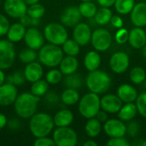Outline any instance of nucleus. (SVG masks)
Returning a JSON list of instances; mask_svg holds the SVG:
<instances>
[{"label":"nucleus","mask_w":146,"mask_h":146,"mask_svg":"<svg viewBox=\"0 0 146 146\" xmlns=\"http://www.w3.org/2000/svg\"><path fill=\"white\" fill-rule=\"evenodd\" d=\"M39 101L40 98L33 95V93H21L17 96L14 103L15 113L21 118H31L36 113Z\"/></svg>","instance_id":"1"},{"label":"nucleus","mask_w":146,"mask_h":146,"mask_svg":"<svg viewBox=\"0 0 146 146\" xmlns=\"http://www.w3.org/2000/svg\"><path fill=\"white\" fill-rule=\"evenodd\" d=\"M54 126L53 118L46 113H35L29 121L30 132L36 138L48 136L52 132Z\"/></svg>","instance_id":"2"},{"label":"nucleus","mask_w":146,"mask_h":146,"mask_svg":"<svg viewBox=\"0 0 146 146\" xmlns=\"http://www.w3.org/2000/svg\"><path fill=\"white\" fill-rule=\"evenodd\" d=\"M86 85L90 92L99 95L110 89L111 78L106 72L96 69L90 71L86 79Z\"/></svg>","instance_id":"3"},{"label":"nucleus","mask_w":146,"mask_h":146,"mask_svg":"<svg viewBox=\"0 0 146 146\" xmlns=\"http://www.w3.org/2000/svg\"><path fill=\"white\" fill-rule=\"evenodd\" d=\"M63 50L59 45L48 44H44L38 51V57L40 63L49 68H54L60 64L63 58Z\"/></svg>","instance_id":"4"},{"label":"nucleus","mask_w":146,"mask_h":146,"mask_svg":"<svg viewBox=\"0 0 146 146\" xmlns=\"http://www.w3.org/2000/svg\"><path fill=\"white\" fill-rule=\"evenodd\" d=\"M78 110L80 114L86 119L96 117L97 114L101 110L100 98L98 94L91 92L84 95L80 98Z\"/></svg>","instance_id":"5"},{"label":"nucleus","mask_w":146,"mask_h":146,"mask_svg":"<svg viewBox=\"0 0 146 146\" xmlns=\"http://www.w3.org/2000/svg\"><path fill=\"white\" fill-rule=\"evenodd\" d=\"M44 36L50 44L62 45V44L68 39V34L64 25L50 22L44 27Z\"/></svg>","instance_id":"6"},{"label":"nucleus","mask_w":146,"mask_h":146,"mask_svg":"<svg viewBox=\"0 0 146 146\" xmlns=\"http://www.w3.org/2000/svg\"><path fill=\"white\" fill-rule=\"evenodd\" d=\"M53 140L57 146H74L78 142V135L69 127H61L54 131Z\"/></svg>","instance_id":"7"},{"label":"nucleus","mask_w":146,"mask_h":146,"mask_svg":"<svg viewBox=\"0 0 146 146\" xmlns=\"http://www.w3.org/2000/svg\"><path fill=\"white\" fill-rule=\"evenodd\" d=\"M91 42L96 50L103 52L110 49L113 42V38L110 31L105 28H98L92 32Z\"/></svg>","instance_id":"8"},{"label":"nucleus","mask_w":146,"mask_h":146,"mask_svg":"<svg viewBox=\"0 0 146 146\" xmlns=\"http://www.w3.org/2000/svg\"><path fill=\"white\" fill-rule=\"evenodd\" d=\"M15 59V50L9 39L0 40V69L9 68Z\"/></svg>","instance_id":"9"},{"label":"nucleus","mask_w":146,"mask_h":146,"mask_svg":"<svg viewBox=\"0 0 146 146\" xmlns=\"http://www.w3.org/2000/svg\"><path fill=\"white\" fill-rule=\"evenodd\" d=\"M130 64L129 56L123 51L115 52L110 59V67L115 74L125 73Z\"/></svg>","instance_id":"10"},{"label":"nucleus","mask_w":146,"mask_h":146,"mask_svg":"<svg viewBox=\"0 0 146 146\" xmlns=\"http://www.w3.org/2000/svg\"><path fill=\"white\" fill-rule=\"evenodd\" d=\"M104 131L110 138L124 137L127 134V126L120 119H110L104 122Z\"/></svg>","instance_id":"11"},{"label":"nucleus","mask_w":146,"mask_h":146,"mask_svg":"<svg viewBox=\"0 0 146 146\" xmlns=\"http://www.w3.org/2000/svg\"><path fill=\"white\" fill-rule=\"evenodd\" d=\"M3 9L9 16L15 19H20L27 11V4L23 0H6Z\"/></svg>","instance_id":"12"},{"label":"nucleus","mask_w":146,"mask_h":146,"mask_svg":"<svg viewBox=\"0 0 146 146\" xmlns=\"http://www.w3.org/2000/svg\"><path fill=\"white\" fill-rule=\"evenodd\" d=\"M92 34V32L88 24L79 22L76 26H74V28L73 31V37H74V39L80 46L86 45L91 42Z\"/></svg>","instance_id":"13"},{"label":"nucleus","mask_w":146,"mask_h":146,"mask_svg":"<svg viewBox=\"0 0 146 146\" xmlns=\"http://www.w3.org/2000/svg\"><path fill=\"white\" fill-rule=\"evenodd\" d=\"M101 109L107 112L108 114H116L121 110L122 101L120 98L115 94H106L102 98H100Z\"/></svg>","instance_id":"14"},{"label":"nucleus","mask_w":146,"mask_h":146,"mask_svg":"<svg viewBox=\"0 0 146 146\" xmlns=\"http://www.w3.org/2000/svg\"><path fill=\"white\" fill-rule=\"evenodd\" d=\"M17 96V88L15 85L6 82L0 86V106L11 105Z\"/></svg>","instance_id":"15"},{"label":"nucleus","mask_w":146,"mask_h":146,"mask_svg":"<svg viewBox=\"0 0 146 146\" xmlns=\"http://www.w3.org/2000/svg\"><path fill=\"white\" fill-rule=\"evenodd\" d=\"M81 17L82 15L80 12L79 7L68 6L61 15L60 20L62 25L68 27H72L76 26L80 22Z\"/></svg>","instance_id":"16"},{"label":"nucleus","mask_w":146,"mask_h":146,"mask_svg":"<svg viewBox=\"0 0 146 146\" xmlns=\"http://www.w3.org/2000/svg\"><path fill=\"white\" fill-rule=\"evenodd\" d=\"M24 40L27 45L35 50H39L44 44V38L40 31L35 27H31L26 31Z\"/></svg>","instance_id":"17"},{"label":"nucleus","mask_w":146,"mask_h":146,"mask_svg":"<svg viewBox=\"0 0 146 146\" xmlns=\"http://www.w3.org/2000/svg\"><path fill=\"white\" fill-rule=\"evenodd\" d=\"M129 44L134 49H142L146 44V32L143 27H135L129 31Z\"/></svg>","instance_id":"18"},{"label":"nucleus","mask_w":146,"mask_h":146,"mask_svg":"<svg viewBox=\"0 0 146 146\" xmlns=\"http://www.w3.org/2000/svg\"><path fill=\"white\" fill-rule=\"evenodd\" d=\"M131 21L135 27H146V3H136L131 11Z\"/></svg>","instance_id":"19"},{"label":"nucleus","mask_w":146,"mask_h":146,"mask_svg":"<svg viewBox=\"0 0 146 146\" xmlns=\"http://www.w3.org/2000/svg\"><path fill=\"white\" fill-rule=\"evenodd\" d=\"M138 92L134 86L129 84H122L117 89V96L122 103H134L138 98Z\"/></svg>","instance_id":"20"},{"label":"nucleus","mask_w":146,"mask_h":146,"mask_svg":"<svg viewBox=\"0 0 146 146\" xmlns=\"http://www.w3.org/2000/svg\"><path fill=\"white\" fill-rule=\"evenodd\" d=\"M23 72H24L26 80L32 83L36 80H40L44 74L43 67L41 66L40 63L35 62V61L27 64Z\"/></svg>","instance_id":"21"},{"label":"nucleus","mask_w":146,"mask_h":146,"mask_svg":"<svg viewBox=\"0 0 146 146\" xmlns=\"http://www.w3.org/2000/svg\"><path fill=\"white\" fill-rule=\"evenodd\" d=\"M59 67L62 74L68 75L77 71L79 68V61L74 56H67L65 57L63 56L59 64Z\"/></svg>","instance_id":"22"},{"label":"nucleus","mask_w":146,"mask_h":146,"mask_svg":"<svg viewBox=\"0 0 146 146\" xmlns=\"http://www.w3.org/2000/svg\"><path fill=\"white\" fill-rule=\"evenodd\" d=\"M53 120L57 127H68L74 121V114L69 110H62L55 115Z\"/></svg>","instance_id":"23"},{"label":"nucleus","mask_w":146,"mask_h":146,"mask_svg":"<svg viewBox=\"0 0 146 146\" xmlns=\"http://www.w3.org/2000/svg\"><path fill=\"white\" fill-rule=\"evenodd\" d=\"M26 31H27L26 27L23 26L21 22L15 23L11 25L8 30V33H7L8 39L11 41L12 43L19 42L24 38Z\"/></svg>","instance_id":"24"},{"label":"nucleus","mask_w":146,"mask_h":146,"mask_svg":"<svg viewBox=\"0 0 146 146\" xmlns=\"http://www.w3.org/2000/svg\"><path fill=\"white\" fill-rule=\"evenodd\" d=\"M138 110L136 104L133 103H126L121 106V110L118 112V118L124 122H129L132 121L137 115Z\"/></svg>","instance_id":"25"},{"label":"nucleus","mask_w":146,"mask_h":146,"mask_svg":"<svg viewBox=\"0 0 146 146\" xmlns=\"http://www.w3.org/2000/svg\"><path fill=\"white\" fill-rule=\"evenodd\" d=\"M84 65L88 71L98 69L101 65V56L98 50H91L86 53L84 58Z\"/></svg>","instance_id":"26"},{"label":"nucleus","mask_w":146,"mask_h":146,"mask_svg":"<svg viewBox=\"0 0 146 146\" xmlns=\"http://www.w3.org/2000/svg\"><path fill=\"white\" fill-rule=\"evenodd\" d=\"M112 16H113V13L110 8L101 7L98 9L94 16V20L98 25L104 26V25H107L109 22H110Z\"/></svg>","instance_id":"27"},{"label":"nucleus","mask_w":146,"mask_h":146,"mask_svg":"<svg viewBox=\"0 0 146 146\" xmlns=\"http://www.w3.org/2000/svg\"><path fill=\"white\" fill-rule=\"evenodd\" d=\"M86 133L88 137L90 138H96L99 135L102 130V124L101 121H98L96 117L88 119L86 127H85Z\"/></svg>","instance_id":"28"},{"label":"nucleus","mask_w":146,"mask_h":146,"mask_svg":"<svg viewBox=\"0 0 146 146\" xmlns=\"http://www.w3.org/2000/svg\"><path fill=\"white\" fill-rule=\"evenodd\" d=\"M61 100L66 105H74L80 101V94L76 89L67 88L62 92L61 95Z\"/></svg>","instance_id":"29"},{"label":"nucleus","mask_w":146,"mask_h":146,"mask_svg":"<svg viewBox=\"0 0 146 146\" xmlns=\"http://www.w3.org/2000/svg\"><path fill=\"white\" fill-rule=\"evenodd\" d=\"M79 9L83 17L91 19V18H94L98 8L96 4L93 3L92 1H88V2H82L79 6Z\"/></svg>","instance_id":"30"},{"label":"nucleus","mask_w":146,"mask_h":146,"mask_svg":"<svg viewBox=\"0 0 146 146\" xmlns=\"http://www.w3.org/2000/svg\"><path fill=\"white\" fill-rule=\"evenodd\" d=\"M134 5V0H115V3L114 4L116 12L121 15H127L131 13Z\"/></svg>","instance_id":"31"},{"label":"nucleus","mask_w":146,"mask_h":146,"mask_svg":"<svg viewBox=\"0 0 146 146\" xmlns=\"http://www.w3.org/2000/svg\"><path fill=\"white\" fill-rule=\"evenodd\" d=\"M83 80L80 74H77L76 72L68 75H66V78L64 79V85L67 88H72V89H80L82 86Z\"/></svg>","instance_id":"32"},{"label":"nucleus","mask_w":146,"mask_h":146,"mask_svg":"<svg viewBox=\"0 0 146 146\" xmlns=\"http://www.w3.org/2000/svg\"><path fill=\"white\" fill-rule=\"evenodd\" d=\"M48 84L49 83L46 81V80H44L42 79L33 82V85L31 86V93L39 98L45 95L49 89Z\"/></svg>","instance_id":"33"},{"label":"nucleus","mask_w":146,"mask_h":146,"mask_svg":"<svg viewBox=\"0 0 146 146\" xmlns=\"http://www.w3.org/2000/svg\"><path fill=\"white\" fill-rule=\"evenodd\" d=\"M130 80L135 85H140L146 80L145 70L141 67H134L129 74Z\"/></svg>","instance_id":"34"},{"label":"nucleus","mask_w":146,"mask_h":146,"mask_svg":"<svg viewBox=\"0 0 146 146\" xmlns=\"http://www.w3.org/2000/svg\"><path fill=\"white\" fill-rule=\"evenodd\" d=\"M80 45L74 39H67L62 44V50L67 56H76L80 53Z\"/></svg>","instance_id":"35"},{"label":"nucleus","mask_w":146,"mask_h":146,"mask_svg":"<svg viewBox=\"0 0 146 146\" xmlns=\"http://www.w3.org/2000/svg\"><path fill=\"white\" fill-rule=\"evenodd\" d=\"M38 57V54L35 51V50L31 49V48H25L23 49L20 54H19V58L21 61V62L25 64H28L30 62H34Z\"/></svg>","instance_id":"36"},{"label":"nucleus","mask_w":146,"mask_h":146,"mask_svg":"<svg viewBox=\"0 0 146 146\" xmlns=\"http://www.w3.org/2000/svg\"><path fill=\"white\" fill-rule=\"evenodd\" d=\"M44 13H45L44 7L38 3L29 5L27 11V14L34 19H40L44 15Z\"/></svg>","instance_id":"37"},{"label":"nucleus","mask_w":146,"mask_h":146,"mask_svg":"<svg viewBox=\"0 0 146 146\" xmlns=\"http://www.w3.org/2000/svg\"><path fill=\"white\" fill-rule=\"evenodd\" d=\"M25 80H26V78L24 75V72H21L20 70L14 72L13 74H11L10 75H9L6 78V82L13 84L15 86H22L24 84Z\"/></svg>","instance_id":"38"},{"label":"nucleus","mask_w":146,"mask_h":146,"mask_svg":"<svg viewBox=\"0 0 146 146\" xmlns=\"http://www.w3.org/2000/svg\"><path fill=\"white\" fill-rule=\"evenodd\" d=\"M62 73L61 72V70L58 69H51L45 75L46 81L51 85L58 84L62 80Z\"/></svg>","instance_id":"39"},{"label":"nucleus","mask_w":146,"mask_h":146,"mask_svg":"<svg viewBox=\"0 0 146 146\" xmlns=\"http://www.w3.org/2000/svg\"><path fill=\"white\" fill-rule=\"evenodd\" d=\"M135 102L138 112L140 115L146 118V92L139 94Z\"/></svg>","instance_id":"40"},{"label":"nucleus","mask_w":146,"mask_h":146,"mask_svg":"<svg viewBox=\"0 0 146 146\" xmlns=\"http://www.w3.org/2000/svg\"><path fill=\"white\" fill-rule=\"evenodd\" d=\"M128 36H129V32L127 31V29L121 27L116 32L115 38V41L118 44H126L128 41Z\"/></svg>","instance_id":"41"},{"label":"nucleus","mask_w":146,"mask_h":146,"mask_svg":"<svg viewBox=\"0 0 146 146\" xmlns=\"http://www.w3.org/2000/svg\"><path fill=\"white\" fill-rule=\"evenodd\" d=\"M140 131V125L134 121H130L129 123L127 125V133L130 137H136Z\"/></svg>","instance_id":"42"},{"label":"nucleus","mask_w":146,"mask_h":146,"mask_svg":"<svg viewBox=\"0 0 146 146\" xmlns=\"http://www.w3.org/2000/svg\"><path fill=\"white\" fill-rule=\"evenodd\" d=\"M108 146H129L130 143L124 137L110 138L107 142Z\"/></svg>","instance_id":"43"},{"label":"nucleus","mask_w":146,"mask_h":146,"mask_svg":"<svg viewBox=\"0 0 146 146\" xmlns=\"http://www.w3.org/2000/svg\"><path fill=\"white\" fill-rule=\"evenodd\" d=\"M20 21L21 23L25 26V27H35L37 25H38V22H39V19H34V18H32L31 16H29L27 14L24 15L23 16H21L20 18Z\"/></svg>","instance_id":"44"},{"label":"nucleus","mask_w":146,"mask_h":146,"mask_svg":"<svg viewBox=\"0 0 146 146\" xmlns=\"http://www.w3.org/2000/svg\"><path fill=\"white\" fill-rule=\"evenodd\" d=\"M9 27L10 26H9V20L6 18V16L0 14V36L6 35Z\"/></svg>","instance_id":"45"},{"label":"nucleus","mask_w":146,"mask_h":146,"mask_svg":"<svg viewBox=\"0 0 146 146\" xmlns=\"http://www.w3.org/2000/svg\"><path fill=\"white\" fill-rule=\"evenodd\" d=\"M35 146H54L56 145L53 139H50L46 137H41L37 138V139L34 142Z\"/></svg>","instance_id":"46"},{"label":"nucleus","mask_w":146,"mask_h":146,"mask_svg":"<svg viewBox=\"0 0 146 146\" xmlns=\"http://www.w3.org/2000/svg\"><path fill=\"white\" fill-rule=\"evenodd\" d=\"M60 98L58 97V95L55 92H49L45 95L44 98V101L48 104H51V105H55L59 102Z\"/></svg>","instance_id":"47"},{"label":"nucleus","mask_w":146,"mask_h":146,"mask_svg":"<svg viewBox=\"0 0 146 146\" xmlns=\"http://www.w3.org/2000/svg\"><path fill=\"white\" fill-rule=\"evenodd\" d=\"M110 23L112 24V26L115 28H121L123 26V20L121 16L119 15H113L111 20H110Z\"/></svg>","instance_id":"48"},{"label":"nucleus","mask_w":146,"mask_h":146,"mask_svg":"<svg viewBox=\"0 0 146 146\" xmlns=\"http://www.w3.org/2000/svg\"><path fill=\"white\" fill-rule=\"evenodd\" d=\"M8 126L10 129L12 130H16L20 127L21 126V122L17 120V118H12L9 122H8Z\"/></svg>","instance_id":"49"},{"label":"nucleus","mask_w":146,"mask_h":146,"mask_svg":"<svg viewBox=\"0 0 146 146\" xmlns=\"http://www.w3.org/2000/svg\"><path fill=\"white\" fill-rule=\"evenodd\" d=\"M96 118L98 120V121H100L101 122H105L107 120H108V113L107 112H105L104 110H99L98 111V113L97 114V115H96Z\"/></svg>","instance_id":"50"},{"label":"nucleus","mask_w":146,"mask_h":146,"mask_svg":"<svg viewBox=\"0 0 146 146\" xmlns=\"http://www.w3.org/2000/svg\"><path fill=\"white\" fill-rule=\"evenodd\" d=\"M98 3L101 7L110 8V7L114 6L115 0H98Z\"/></svg>","instance_id":"51"},{"label":"nucleus","mask_w":146,"mask_h":146,"mask_svg":"<svg viewBox=\"0 0 146 146\" xmlns=\"http://www.w3.org/2000/svg\"><path fill=\"white\" fill-rule=\"evenodd\" d=\"M7 122H8V121H7L6 116L3 114L0 113V130L3 129L6 126Z\"/></svg>","instance_id":"52"},{"label":"nucleus","mask_w":146,"mask_h":146,"mask_svg":"<svg viewBox=\"0 0 146 146\" xmlns=\"http://www.w3.org/2000/svg\"><path fill=\"white\" fill-rule=\"evenodd\" d=\"M133 145L136 146H146V140L144 139H140L139 140L135 141Z\"/></svg>","instance_id":"53"},{"label":"nucleus","mask_w":146,"mask_h":146,"mask_svg":"<svg viewBox=\"0 0 146 146\" xmlns=\"http://www.w3.org/2000/svg\"><path fill=\"white\" fill-rule=\"evenodd\" d=\"M84 146H98V144L94 141V140H92V139H89V140H87V141H86L85 143H84Z\"/></svg>","instance_id":"54"},{"label":"nucleus","mask_w":146,"mask_h":146,"mask_svg":"<svg viewBox=\"0 0 146 146\" xmlns=\"http://www.w3.org/2000/svg\"><path fill=\"white\" fill-rule=\"evenodd\" d=\"M6 80V78H5V75H4V73L3 72V69H0V86L3 85Z\"/></svg>","instance_id":"55"},{"label":"nucleus","mask_w":146,"mask_h":146,"mask_svg":"<svg viewBox=\"0 0 146 146\" xmlns=\"http://www.w3.org/2000/svg\"><path fill=\"white\" fill-rule=\"evenodd\" d=\"M27 5H32V4H34V3H38L39 0H23Z\"/></svg>","instance_id":"56"},{"label":"nucleus","mask_w":146,"mask_h":146,"mask_svg":"<svg viewBox=\"0 0 146 146\" xmlns=\"http://www.w3.org/2000/svg\"><path fill=\"white\" fill-rule=\"evenodd\" d=\"M142 55H143L144 57L146 58V44L142 47Z\"/></svg>","instance_id":"57"},{"label":"nucleus","mask_w":146,"mask_h":146,"mask_svg":"<svg viewBox=\"0 0 146 146\" xmlns=\"http://www.w3.org/2000/svg\"><path fill=\"white\" fill-rule=\"evenodd\" d=\"M82 2H88V1H92V0H81Z\"/></svg>","instance_id":"58"},{"label":"nucleus","mask_w":146,"mask_h":146,"mask_svg":"<svg viewBox=\"0 0 146 146\" xmlns=\"http://www.w3.org/2000/svg\"><path fill=\"white\" fill-rule=\"evenodd\" d=\"M145 32H146V28H145Z\"/></svg>","instance_id":"59"}]
</instances>
